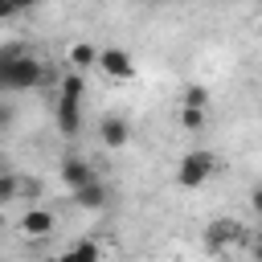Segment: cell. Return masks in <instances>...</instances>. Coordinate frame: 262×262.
Wrapping results in <instances>:
<instances>
[{
	"label": "cell",
	"mask_w": 262,
	"mask_h": 262,
	"mask_svg": "<svg viewBox=\"0 0 262 262\" xmlns=\"http://www.w3.org/2000/svg\"><path fill=\"white\" fill-rule=\"evenodd\" d=\"M98 70L106 74V78H119V82H127L131 74H135V66H131V53L127 49H98Z\"/></svg>",
	"instance_id": "cell-3"
},
{
	"label": "cell",
	"mask_w": 262,
	"mask_h": 262,
	"mask_svg": "<svg viewBox=\"0 0 262 262\" xmlns=\"http://www.w3.org/2000/svg\"><path fill=\"white\" fill-rule=\"evenodd\" d=\"M98 139H102L106 147H127V143H131V123L119 119V115H106V119L98 123Z\"/></svg>",
	"instance_id": "cell-5"
},
{
	"label": "cell",
	"mask_w": 262,
	"mask_h": 262,
	"mask_svg": "<svg viewBox=\"0 0 262 262\" xmlns=\"http://www.w3.org/2000/svg\"><path fill=\"white\" fill-rule=\"evenodd\" d=\"M57 127L66 135H78L82 131V111H78V98H57Z\"/></svg>",
	"instance_id": "cell-6"
},
{
	"label": "cell",
	"mask_w": 262,
	"mask_h": 262,
	"mask_svg": "<svg viewBox=\"0 0 262 262\" xmlns=\"http://www.w3.org/2000/svg\"><path fill=\"white\" fill-rule=\"evenodd\" d=\"M250 205H254V213L262 217V188H254V192H250Z\"/></svg>",
	"instance_id": "cell-17"
},
{
	"label": "cell",
	"mask_w": 262,
	"mask_h": 262,
	"mask_svg": "<svg viewBox=\"0 0 262 262\" xmlns=\"http://www.w3.org/2000/svg\"><path fill=\"white\" fill-rule=\"evenodd\" d=\"M70 66H98V49L86 45V41L74 45V49H70Z\"/></svg>",
	"instance_id": "cell-9"
},
{
	"label": "cell",
	"mask_w": 262,
	"mask_h": 262,
	"mask_svg": "<svg viewBox=\"0 0 262 262\" xmlns=\"http://www.w3.org/2000/svg\"><path fill=\"white\" fill-rule=\"evenodd\" d=\"M33 4H45V0H33Z\"/></svg>",
	"instance_id": "cell-19"
},
{
	"label": "cell",
	"mask_w": 262,
	"mask_h": 262,
	"mask_svg": "<svg viewBox=\"0 0 262 262\" xmlns=\"http://www.w3.org/2000/svg\"><path fill=\"white\" fill-rule=\"evenodd\" d=\"M61 98H78L82 102V78L78 74H66L61 78Z\"/></svg>",
	"instance_id": "cell-11"
},
{
	"label": "cell",
	"mask_w": 262,
	"mask_h": 262,
	"mask_svg": "<svg viewBox=\"0 0 262 262\" xmlns=\"http://www.w3.org/2000/svg\"><path fill=\"white\" fill-rule=\"evenodd\" d=\"M90 180H94V168H90L82 156H66V160H61V184H66L70 192H78V188L90 184Z\"/></svg>",
	"instance_id": "cell-4"
},
{
	"label": "cell",
	"mask_w": 262,
	"mask_h": 262,
	"mask_svg": "<svg viewBox=\"0 0 262 262\" xmlns=\"http://www.w3.org/2000/svg\"><path fill=\"white\" fill-rule=\"evenodd\" d=\"M20 8H33V0H0V16H16Z\"/></svg>",
	"instance_id": "cell-16"
},
{
	"label": "cell",
	"mask_w": 262,
	"mask_h": 262,
	"mask_svg": "<svg viewBox=\"0 0 262 262\" xmlns=\"http://www.w3.org/2000/svg\"><path fill=\"white\" fill-rule=\"evenodd\" d=\"M258 4H262V0H258Z\"/></svg>",
	"instance_id": "cell-20"
},
{
	"label": "cell",
	"mask_w": 262,
	"mask_h": 262,
	"mask_svg": "<svg viewBox=\"0 0 262 262\" xmlns=\"http://www.w3.org/2000/svg\"><path fill=\"white\" fill-rule=\"evenodd\" d=\"M180 123H184L188 131H201V123H205V111H201V106H184V111H180Z\"/></svg>",
	"instance_id": "cell-12"
},
{
	"label": "cell",
	"mask_w": 262,
	"mask_h": 262,
	"mask_svg": "<svg viewBox=\"0 0 262 262\" xmlns=\"http://www.w3.org/2000/svg\"><path fill=\"white\" fill-rule=\"evenodd\" d=\"M41 78H45V70L33 53H25L20 45L0 49V86L4 90H33V86H41Z\"/></svg>",
	"instance_id": "cell-1"
},
{
	"label": "cell",
	"mask_w": 262,
	"mask_h": 262,
	"mask_svg": "<svg viewBox=\"0 0 262 262\" xmlns=\"http://www.w3.org/2000/svg\"><path fill=\"white\" fill-rule=\"evenodd\" d=\"M20 229L33 233V237H45V233L53 229V213H45V209H29V213L20 217Z\"/></svg>",
	"instance_id": "cell-7"
},
{
	"label": "cell",
	"mask_w": 262,
	"mask_h": 262,
	"mask_svg": "<svg viewBox=\"0 0 262 262\" xmlns=\"http://www.w3.org/2000/svg\"><path fill=\"white\" fill-rule=\"evenodd\" d=\"M213 168H217L213 151H184V160H180V168H176V180H180L184 188H201V184L213 176Z\"/></svg>",
	"instance_id": "cell-2"
},
{
	"label": "cell",
	"mask_w": 262,
	"mask_h": 262,
	"mask_svg": "<svg viewBox=\"0 0 262 262\" xmlns=\"http://www.w3.org/2000/svg\"><path fill=\"white\" fill-rule=\"evenodd\" d=\"M254 254H258V258H262V233H258V242H254Z\"/></svg>",
	"instance_id": "cell-18"
},
{
	"label": "cell",
	"mask_w": 262,
	"mask_h": 262,
	"mask_svg": "<svg viewBox=\"0 0 262 262\" xmlns=\"http://www.w3.org/2000/svg\"><path fill=\"white\" fill-rule=\"evenodd\" d=\"M74 201H78L82 209H102V205H106V188H102L98 180H90V184H82V188L74 192Z\"/></svg>",
	"instance_id": "cell-8"
},
{
	"label": "cell",
	"mask_w": 262,
	"mask_h": 262,
	"mask_svg": "<svg viewBox=\"0 0 262 262\" xmlns=\"http://www.w3.org/2000/svg\"><path fill=\"white\" fill-rule=\"evenodd\" d=\"M16 192H20V180L12 172H4L0 176V201H16Z\"/></svg>",
	"instance_id": "cell-13"
},
{
	"label": "cell",
	"mask_w": 262,
	"mask_h": 262,
	"mask_svg": "<svg viewBox=\"0 0 262 262\" xmlns=\"http://www.w3.org/2000/svg\"><path fill=\"white\" fill-rule=\"evenodd\" d=\"M66 258H98V246L94 242H78L74 250H66Z\"/></svg>",
	"instance_id": "cell-15"
},
{
	"label": "cell",
	"mask_w": 262,
	"mask_h": 262,
	"mask_svg": "<svg viewBox=\"0 0 262 262\" xmlns=\"http://www.w3.org/2000/svg\"><path fill=\"white\" fill-rule=\"evenodd\" d=\"M205 102H209V90L205 86H188L184 90V106H205Z\"/></svg>",
	"instance_id": "cell-14"
},
{
	"label": "cell",
	"mask_w": 262,
	"mask_h": 262,
	"mask_svg": "<svg viewBox=\"0 0 262 262\" xmlns=\"http://www.w3.org/2000/svg\"><path fill=\"white\" fill-rule=\"evenodd\" d=\"M233 233H237V225H233V221H213V225H209V246H221V242H225V237H233Z\"/></svg>",
	"instance_id": "cell-10"
}]
</instances>
